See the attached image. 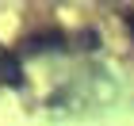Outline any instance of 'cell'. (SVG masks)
Wrapping results in <instances>:
<instances>
[{"label":"cell","mask_w":134,"mask_h":126,"mask_svg":"<svg viewBox=\"0 0 134 126\" xmlns=\"http://www.w3.org/2000/svg\"><path fill=\"white\" fill-rule=\"evenodd\" d=\"M119 95V84L107 73H84L81 80L65 84L50 95V111L54 115H88L96 107H107Z\"/></svg>","instance_id":"1"},{"label":"cell","mask_w":134,"mask_h":126,"mask_svg":"<svg viewBox=\"0 0 134 126\" xmlns=\"http://www.w3.org/2000/svg\"><path fill=\"white\" fill-rule=\"evenodd\" d=\"M65 46H69V34H62V31H42V34L27 38V53H54V50H65Z\"/></svg>","instance_id":"2"},{"label":"cell","mask_w":134,"mask_h":126,"mask_svg":"<svg viewBox=\"0 0 134 126\" xmlns=\"http://www.w3.org/2000/svg\"><path fill=\"white\" fill-rule=\"evenodd\" d=\"M0 80H4V84H12V88H19V84H23V69H19V57L4 53V61H0Z\"/></svg>","instance_id":"3"},{"label":"cell","mask_w":134,"mask_h":126,"mask_svg":"<svg viewBox=\"0 0 134 126\" xmlns=\"http://www.w3.org/2000/svg\"><path fill=\"white\" fill-rule=\"evenodd\" d=\"M126 27H130V34H134V11H130V15H126Z\"/></svg>","instance_id":"4"},{"label":"cell","mask_w":134,"mask_h":126,"mask_svg":"<svg viewBox=\"0 0 134 126\" xmlns=\"http://www.w3.org/2000/svg\"><path fill=\"white\" fill-rule=\"evenodd\" d=\"M0 61H4V50H0Z\"/></svg>","instance_id":"5"}]
</instances>
